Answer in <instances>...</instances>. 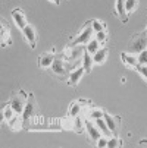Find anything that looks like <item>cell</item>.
Masks as SVG:
<instances>
[{"instance_id": "31", "label": "cell", "mask_w": 147, "mask_h": 148, "mask_svg": "<svg viewBox=\"0 0 147 148\" xmlns=\"http://www.w3.org/2000/svg\"><path fill=\"white\" fill-rule=\"evenodd\" d=\"M49 2H52L55 5H60V0H49Z\"/></svg>"}, {"instance_id": "7", "label": "cell", "mask_w": 147, "mask_h": 148, "mask_svg": "<svg viewBox=\"0 0 147 148\" xmlns=\"http://www.w3.org/2000/svg\"><path fill=\"white\" fill-rule=\"evenodd\" d=\"M90 106H91V101H88V100H82V98L75 100V101H72V103L69 104L68 116H69V117H77V116H79V114L82 113V109L90 107Z\"/></svg>"}, {"instance_id": "14", "label": "cell", "mask_w": 147, "mask_h": 148, "mask_svg": "<svg viewBox=\"0 0 147 148\" xmlns=\"http://www.w3.org/2000/svg\"><path fill=\"white\" fill-rule=\"evenodd\" d=\"M55 57H56L55 50L47 51V53H43L41 56H38V68H40V69H49V68L52 66Z\"/></svg>"}, {"instance_id": "17", "label": "cell", "mask_w": 147, "mask_h": 148, "mask_svg": "<svg viewBox=\"0 0 147 148\" xmlns=\"http://www.w3.org/2000/svg\"><path fill=\"white\" fill-rule=\"evenodd\" d=\"M109 56V49L108 47H101L99 49V51H96L93 54V60H94V65H103L104 62H106Z\"/></svg>"}, {"instance_id": "30", "label": "cell", "mask_w": 147, "mask_h": 148, "mask_svg": "<svg viewBox=\"0 0 147 148\" xmlns=\"http://www.w3.org/2000/svg\"><path fill=\"white\" fill-rule=\"evenodd\" d=\"M108 141H109V138H106L104 135H101L100 136V139L96 142V147H99V148H103V147H108Z\"/></svg>"}, {"instance_id": "28", "label": "cell", "mask_w": 147, "mask_h": 148, "mask_svg": "<svg viewBox=\"0 0 147 148\" xmlns=\"http://www.w3.org/2000/svg\"><path fill=\"white\" fill-rule=\"evenodd\" d=\"M135 71H137V72L143 76V79L147 82V65H138Z\"/></svg>"}, {"instance_id": "12", "label": "cell", "mask_w": 147, "mask_h": 148, "mask_svg": "<svg viewBox=\"0 0 147 148\" xmlns=\"http://www.w3.org/2000/svg\"><path fill=\"white\" fill-rule=\"evenodd\" d=\"M12 19H13L15 25H16L21 31H22V29L28 25V21H27V16H25L24 10L19 9V8H16V9L12 10Z\"/></svg>"}, {"instance_id": "4", "label": "cell", "mask_w": 147, "mask_h": 148, "mask_svg": "<svg viewBox=\"0 0 147 148\" xmlns=\"http://www.w3.org/2000/svg\"><path fill=\"white\" fill-rule=\"evenodd\" d=\"M146 49H147V32L141 31L131 37V40L128 41L127 51L131 54H138L140 51H143Z\"/></svg>"}, {"instance_id": "9", "label": "cell", "mask_w": 147, "mask_h": 148, "mask_svg": "<svg viewBox=\"0 0 147 148\" xmlns=\"http://www.w3.org/2000/svg\"><path fill=\"white\" fill-rule=\"evenodd\" d=\"M84 73H86V69L82 68V65H81V66H77V68H74V69L69 72V75H68L66 84H68L69 87L75 88V87L78 85V84H79V81L82 79Z\"/></svg>"}, {"instance_id": "25", "label": "cell", "mask_w": 147, "mask_h": 148, "mask_svg": "<svg viewBox=\"0 0 147 148\" xmlns=\"http://www.w3.org/2000/svg\"><path fill=\"white\" fill-rule=\"evenodd\" d=\"M137 8H138V0H125V10L128 15L137 10Z\"/></svg>"}, {"instance_id": "24", "label": "cell", "mask_w": 147, "mask_h": 148, "mask_svg": "<svg viewBox=\"0 0 147 148\" xmlns=\"http://www.w3.org/2000/svg\"><path fill=\"white\" fill-rule=\"evenodd\" d=\"M91 27L94 29V34L96 32H101V31H108L106 24L101 22V21H99V19H91Z\"/></svg>"}, {"instance_id": "21", "label": "cell", "mask_w": 147, "mask_h": 148, "mask_svg": "<svg viewBox=\"0 0 147 148\" xmlns=\"http://www.w3.org/2000/svg\"><path fill=\"white\" fill-rule=\"evenodd\" d=\"M2 116H3V120H6V122L12 120V119L16 116V112L13 110V107H12L9 103L3 106V109H2Z\"/></svg>"}, {"instance_id": "13", "label": "cell", "mask_w": 147, "mask_h": 148, "mask_svg": "<svg viewBox=\"0 0 147 148\" xmlns=\"http://www.w3.org/2000/svg\"><path fill=\"white\" fill-rule=\"evenodd\" d=\"M0 44H2V47H8L12 44L9 24H6L3 19H2V25H0Z\"/></svg>"}, {"instance_id": "32", "label": "cell", "mask_w": 147, "mask_h": 148, "mask_svg": "<svg viewBox=\"0 0 147 148\" xmlns=\"http://www.w3.org/2000/svg\"><path fill=\"white\" fill-rule=\"evenodd\" d=\"M146 32H147V28H146Z\"/></svg>"}, {"instance_id": "19", "label": "cell", "mask_w": 147, "mask_h": 148, "mask_svg": "<svg viewBox=\"0 0 147 148\" xmlns=\"http://www.w3.org/2000/svg\"><path fill=\"white\" fill-rule=\"evenodd\" d=\"M104 112L103 109H97V107H88V110L86 112V119H90V120H96L99 117H103L104 116Z\"/></svg>"}, {"instance_id": "8", "label": "cell", "mask_w": 147, "mask_h": 148, "mask_svg": "<svg viewBox=\"0 0 147 148\" xmlns=\"http://www.w3.org/2000/svg\"><path fill=\"white\" fill-rule=\"evenodd\" d=\"M103 119H104V122H106L109 131L112 132V135H118L119 131H121V117L119 116H112L108 112H104Z\"/></svg>"}, {"instance_id": "26", "label": "cell", "mask_w": 147, "mask_h": 148, "mask_svg": "<svg viewBox=\"0 0 147 148\" xmlns=\"http://www.w3.org/2000/svg\"><path fill=\"white\" fill-rule=\"evenodd\" d=\"M122 145H124L122 144V139L118 135H112L109 138V141H108V147L109 148H116V147H122Z\"/></svg>"}, {"instance_id": "11", "label": "cell", "mask_w": 147, "mask_h": 148, "mask_svg": "<svg viewBox=\"0 0 147 148\" xmlns=\"http://www.w3.org/2000/svg\"><path fill=\"white\" fill-rule=\"evenodd\" d=\"M22 35H24V40H25V43L28 44L30 49H35L37 46V31L32 25H27L24 29H22Z\"/></svg>"}, {"instance_id": "18", "label": "cell", "mask_w": 147, "mask_h": 148, "mask_svg": "<svg viewBox=\"0 0 147 148\" xmlns=\"http://www.w3.org/2000/svg\"><path fill=\"white\" fill-rule=\"evenodd\" d=\"M82 68L86 69V73H90L93 71V66H94V60H93V56L87 51L84 50V56H82Z\"/></svg>"}, {"instance_id": "6", "label": "cell", "mask_w": 147, "mask_h": 148, "mask_svg": "<svg viewBox=\"0 0 147 148\" xmlns=\"http://www.w3.org/2000/svg\"><path fill=\"white\" fill-rule=\"evenodd\" d=\"M93 37H94V29L91 27V21H88V22H86V25H84L82 31L71 41V44L72 46H84V44L87 46Z\"/></svg>"}, {"instance_id": "2", "label": "cell", "mask_w": 147, "mask_h": 148, "mask_svg": "<svg viewBox=\"0 0 147 148\" xmlns=\"http://www.w3.org/2000/svg\"><path fill=\"white\" fill-rule=\"evenodd\" d=\"M84 50H86V47L82 46H68L63 51H62V54H63V57L66 59V62L69 63V65L74 68L77 66H81L82 63V56H84Z\"/></svg>"}, {"instance_id": "1", "label": "cell", "mask_w": 147, "mask_h": 148, "mask_svg": "<svg viewBox=\"0 0 147 148\" xmlns=\"http://www.w3.org/2000/svg\"><path fill=\"white\" fill-rule=\"evenodd\" d=\"M71 71H72V66L66 62V59L63 57V54H62V53L56 54V57H55V60H53V63H52V66L49 68V72H50L56 79L65 81V82H66L68 75H69Z\"/></svg>"}, {"instance_id": "10", "label": "cell", "mask_w": 147, "mask_h": 148, "mask_svg": "<svg viewBox=\"0 0 147 148\" xmlns=\"http://www.w3.org/2000/svg\"><path fill=\"white\" fill-rule=\"evenodd\" d=\"M86 132H87L88 141H90V142H94V144H96V142L100 139V136L103 135V134L100 132V129L96 126V123L91 122L90 119H86Z\"/></svg>"}, {"instance_id": "5", "label": "cell", "mask_w": 147, "mask_h": 148, "mask_svg": "<svg viewBox=\"0 0 147 148\" xmlns=\"http://www.w3.org/2000/svg\"><path fill=\"white\" fill-rule=\"evenodd\" d=\"M28 95L30 94H25L24 90H19V91H15L12 92L10 98H9V104L13 107V110L16 112V114H22L24 112V107L27 104V100H28Z\"/></svg>"}, {"instance_id": "29", "label": "cell", "mask_w": 147, "mask_h": 148, "mask_svg": "<svg viewBox=\"0 0 147 148\" xmlns=\"http://www.w3.org/2000/svg\"><path fill=\"white\" fill-rule=\"evenodd\" d=\"M94 37L100 41L101 44H104L106 43V40H108V31H101V32H96L94 34Z\"/></svg>"}, {"instance_id": "20", "label": "cell", "mask_w": 147, "mask_h": 148, "mask_svg": "<svg viewBox=\"0 0 147 148\" xmlns=\"http://www.w3.org/2000/svg\"><path fill=\"white\" fill-rule=\"evenodd\" d=\"M8 126L12 129V131H19L24 128V120H22V116L21 114H16L12 120L8 122Z\"/></svg>"}, {"instance_id": "22", "label": "cell", "mask_w": 147, "mask_h": 148, "mask_svg": "<svg viewBox=\"0 0 147 148\" xmlns=\"http://www.w3.org/2000/svg\"><path fill=\"white\" fill-rule=\"evenodd\" d=\"M93 122L96 123V126L100 129V132H101L104 136H112V132L109 131L108 125H106V122H104L103 117H99V119H96V120H93Z\"/></svg>"}, {"instance_id": "3", "label": "cell", "mask_w": 147, "mask_h": 148, "mask_svg": "<svg viewBox=\"0 0 147 148\" xmlns=\"http://www.w3.org/2000/svg\"><path fill=\"white\" fill-rule=\"evenodd\" d=\"M38 114V107H37V101H35V97L34 94H30L28 95V100H27V104L24 107V112H22V120H24V129H30V125H31V120Z\"/></svg>"}, {"instance_id": "16", "label": "cell", "mask_w": 147, "mask_h": 148, "mask_svg": "<svg viewBox=\"0 0 147 148\" xmlns=\"http://www.w3.org/2000/svg\"><path fill=\"white\" fill-rule=\"evenodd\" d=\"M121 60H122L124 65H127L133 69H137V66L140 65L138 60H137V56L131 54V53H121Z\"/></svg>"}, {"instance_id": "23", "label": "cell", "mask_w": 147, "mask_h": 148, "mask_svg": "<svg viewBox=\"0 0 147 148\" xmlns=\"http://www.w3.org/2000/svg\"><path fill=\"white\" fill-rule=\"evenodd\" d=\"M99 49H101V43H100V41H99L96 37L91 38V40H90V43L86 46V50H87L91 56H93L96 51H99Z\"/></svg>"}, {"instance_id": "15", "label": "cell", "mask_w": 147, "mask_h": 148, "mask_svg": "<svg viewBox=\"0 0 147 148\" xmlns=\"http://www.w3.org/2000/svg\"><path fill=\"white\" fill-rule=\"evenodd\" d=\"M115 15L121 19L122 24L128 22V13L125 10V0H116L115 3Z\"/></svg>"}, {"instance_id": "27", "label": "cell", "mask_w": 147, "mask_h": 148, "mask_svg": "<svg viewBox=\"0 0 147 148\" xmlns=\"http://www.w3.org/2000/svg\"><path fill=\"white\" fill-rule=\"evenodd\" d=\"M137 60H138L140 65H147V49L137 54Z\"/></svg>"}]
</instances>
